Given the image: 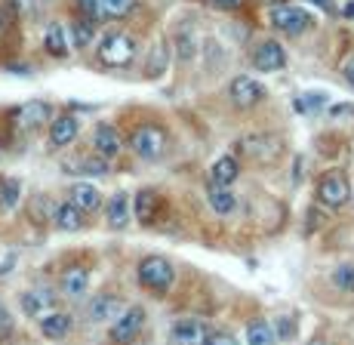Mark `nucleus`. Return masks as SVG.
<instances>
[{
    "mask_svg": "<svg viewBox=\"0 0 354 345\" xmlns=\"http://www.w3.org/2000/svg\"><path fill=\"white\" fill-rule=\"evenodd\" d=\"M136 40L127 35V31H111V35H105L99 40V62L105 65V68H127L129 62L136 59Z\"/></svg>",
    "mask_w": 354,
    "mask_h": 345,
    "instance_id": "1",
    "label": "nucleus"
},
{
    "mask_svg": "<svg viewBox=\"0 0 354 345\" xmlns=\"http://www.w3.org/2000/svg\"><path fill=\"white\" fill-rule=\"evenodd\" d=\"M268 22H271V28L281 31V35H287V37H299V35H305V31L315 28V16H311L308 10H302V6H292V3L271 6Z\"/></svg>",
    "mask_w": 354,
    "mask_h": 345,
    "instance_id": "2",
    "label": "nucleus"
},
{
    "mask_svg": "<svg viewBox=\"0 0 354 345\" xmlns=\"http://www.w3.org/2000/svg\"><path fill=\"white\" fill-rule=\"evenodd\" d=\"M167 145H169V136H167V130L158 127V124H139L133 133H129V148H133V154L142 158V160L163 158Z\"/></svg>",
    "mask_w": 354,
    "mask_h": 345,
    "instance_id": "3",
    "label": "nucleus"
},
{
    "mask_svg": "<svg viewBox=\"0 0 354 345\" xmlns=\"http://www.w3.org/2000/svg\"><path fill=\"white\" fill-rule=\"evenodd\" d=\"M237 151L253 164H274L283 154V139L271 136V133H250V136L237 139Z\"/></svg>",
    "mask_w": 354,
    "mask_h": 345,
    "instance_id": "4",
    "label": "nucleus"
},
{
    "mask_svg": "<svg viewBox=\"0 0 354 345\" xmlns=\"http://www.w3.org/2000/svg\"><path fill=\"white\" fill-rule=\"evenodd\" d=\"M136 277L151 293H167L176 281V272H173V262L163 259V256H145L139 262V268H136Z\"/></svg>",
    "mask_w": 354,
    "mask_h": 345,
    "instance_id": "5",
    "label": "nucleus"
},
{
    "mask_svg": "<svg viewBox=\"0 0 354 345\" xmlns=\"http://www.w3.org/2000/svg\"><path fill=\"white\" fill-rule=\"evenodd\" d=\"M317 201L330 209H342L354 201V192H351V182L342 170H330L321 176L317 182Z\"/></svg>",
    "mask_w": 354,
    "mask_h": 345,
    "instance_id": "6",
    "label": "nucleus"
},
{
    "mask_svg": "<svg viewBox=\"0 0 354 345\" xmlns=\"http://www.w3.org/2000/svg\"><path fill=\"white\" fill-rule=\"evenodd\" d=\"M228 99H231L234 108L250 111V108L262 105L265 99H268V93H265V86L259 84L256 77H250V74H237V77L228 84Z\"/></svg>",
    "mask_w": 354,
    "mask_h": 345,
    "instance_id": "7",
    "label": "nucleus"
},
{
    "mask_svg": "<svg viewBox=\"0 0 354 345\" xmlns=\"http://www.w3.org/2000/svg\"><path fill=\"white\" fill-rule=\"evenodd\" d=\"M250 62H253L256 71H265V74L281 71V68H287V50L277 40H262V44H256Z\"/></svg>",
    "mask_w": 354,
    "mask_h": 345,
    "instance_id": "8",
    "label": "nucleus"
},
{
    "mask_svg": "<svg viewBox=\"0 0 354 345\" xmlns=\"http://www.w3.org/2000/svg\"><path fill=\"white\" fill-rule=\"evenodd\" d=\"M50 118H53V108L50 102H44V99H31V102H25V105H19V111H16V130H22V133H34V130H40L44 124H50Z\"/></svg>",
    "mask_w": 354,
    "mask_h": 345,
    "instance_id": "9",
    "label": "nucleus"
},
{
    "mask_svg": "<svg viewBox=\"0 0 354 345\" xmlns=\"http://www.w3.org/2000/svg\"><path fill=\"white\" fill-rule=\"evenodd\" d=\"M142 327H145V311L133 306L111 324V339L114 342H133L136 336L142 333Z\"/></svg>",
    "mask_w": 354,
    "mask_h": 345,
    "instance_id": "10",
    "label": "nucleus"
},
{
    "mask_svg": "<svg viewBox=\"0 0 354 345\" xmlns=\"http://www.w3.org/2000/svg\"><path fill=\"white\" fill-rule=\"evenodd\" d=\"M90 321H96V324H114L120 315L127 311V302L120 299V296H114V293H102L96 296V299L90 302Z\"/></svg>",
    "mask_w": 354,
    "mask_h": 345,
    "instance_id": "11",
    "label": "nucleus"
},
{
    "mask_svg": "<svg viewBox=\"0 0 354 345\" xmlns=\"http://www.w3.org/2000/svg\"><path fill=\"white\" fill-rule=\"evenodd\" d=\"M209 336V327L197 317H179L173 324V342L176 345H203Z\"/></svg>",
    "mask_w": 354,
    "mask_h": 345,
    "instance_id": "12",
    "label": "nucleus"
},
{
    "mask_svg": "<svg viewBox=\"0 0 354 345\" xmlns=\"http://www.w3.org/2000/svg\"><path fill=\"white\" fill-rule=\"evenodd\" d=\"M93 145H96V154H102V158H118L124 151V136H120L118 127L99 124L96 133H93Z\"/></svg>",
    "mask_w": 354,
    "mask_h": 345,
    "instance_id": "13",
    "label": "nucleus"
},
{
    "mask_svg": "<svg viewBox=\"0 0 354 345\" xmlns=\"http://www.w3.org/2000/svg\"><path fill=\"white\" fill-rule=\"evenodd\" d=\"M80 136V120L74 114H62L50 124V145L53 148H68L74 139Z\"/></svg>",
    "mask_w": 354,
    "mask_h": 345,
    "instance_id": "14",
    "label": "nucleus"
},
{
    "mask_svg": "<svg viewBox=\"0 0 354 345\" xmlns=\"http://www.w3.org/2000/svg\"><path fill=\"white\" fill-rule=\"evenodd\" d=\"M53 306H56V296H53V290H46V287L25 290V293H22V311H25L28 317H44V315H50Z\"/></svg>",
    "mask_w": 354,
    "mask_h": 345,
    "instance_id": "15",
    "label": "nucleus"
},
{
    "mask_svg": "<svg viewBox=\"0 0 354 345\" xmlns=\"http://www.w3.org/2000/svg\"><path fill=\"white\" fill-rule=\"evenodd\" d=\"M68 198H71V204L77 209H84V213H96V209H102V192L93 182H74L71 192H68Z\"/></svg>",
    "mask_w": 354,
    "mask_h": 345,
    "instance_id": "16",
    "label": "nucleus"
},
{
    "mask_svg": "<svg viewBox=\"0 0 354 345\" xmlns=\"http://www.w3.org/2000/svg\"><path fill=\"white\" fill-rule=\"evenodd\" d=\"M68 46H74V40L68 37L65 25L62 22H50L44 31V50L50 53L53 59H65L68 56Z\"/></svg>",
    "mask_w": 354,
    "mask_h": 345,
    "instance_id": "17",
    "label": "nucleus"
},
{
    "mask_svg": "<svg viewBox=\"0 0 354 345\" xmlns=\"http://www.w3.org/2000/svg\"><path fill=\"white\" fill-rule=\"evenodd\" d=\"M160 207H163V198L158 192H151V188H142V192L136 194V216H139L142 225H154Z\"/></svg>",
    "mask_w": 354,
    "mask_h": 345,
    "instance_id": "18",
    "label": "nucleus"
},
{
    "mask_svg": "<svg viewBox=\"0 0 354 345\" xmlns=\"http://www.w3.org/2000/svg\"><path fill=\"white\" fill-rule=\"evenodd\" d=\"M59 287H62L65 296H84L90 290V272L84 265H68L59 277Z\"/></svg>",
    "mask_w": 354,
    "mask_h": 345,
    "instance_id": "19",
    "label": "nucleus"
},
{
    "mask_svg": "<svg viewBox=\"0 0 354 345\" xmlns=\"http://www.w3.org/2000/svg\"><path fill=\"white\" fill-rule=\"evenodd\" d=\"M237 176H241V164H237V158H219L213 167H209V185H222V188H231L237 182Z\"/></svg>",
    "mask_w": 354,
    "mask_h": 345,
    "instance_id": "20",
    "label": "nucleus"
},
{
    "mask_svg": "<svg viewBox=\"0 0 354 345\" xmlns=\"http://www.w3.org/2000/svg\"><path fill=\"white\" fill-rule=\"evenodd\" d=\"M37 327L46 339H62V336L71 333V315H65V311H50V315H44L37 321Z\"/></svg>",
    "mask_w": 354,
    "mask_h": 345,
    "instance_id": "21",
    "label": "nucleus"
},
{
    "mask_svg": "<svg viewBox=\"0 0 354 345\" xmlns=\"http://www.w3.org/2000/svg\"><path fill=\"white\" fill-rule=\"evenodd\" d=\"M105 219H108V225H111V228H124L129 222V194L127 192H118V194H111V198H108Z\"/></svg>",
    "mask_w": 354,
    "mask_h": 345,
    "instance_id": "22",
    "label": "nucleus"
},
{
    "mask_svg": "<svg viewBox=\"0 0 354 345\" xmlns=\"http://www.w3.org/2000/svg\"><path fill=\"white\" fill-rule=\"evenodd\" d=\"M281 339H277L274 333V324L265 321V317H253V321L247 324V345H277Z\"/></svg>",
    "mask_w": 354,
    "mask_h": 345,
    "instance_id": "23",
    "label": "nucleus"
},
{
    "mask_svg": "<svg viewBox=\"0 0 354 345\" xmlns=\"http://www.w3.org/2000/svg\"><path fill=\"white\" fill-rule=\"evenodd\" d=\"M53 222H56V228H62V232H80V228L86 225V222H84V209H77L71 201L56 207V213H53Z\"/></svg>",
    "mask_w": 354,
    "mask_h": 345,
    "instance_id": "24",
    "label": "nucleus"
},
{
    "mask_svg": "<svg viewBox=\"0 0 354 345\" xmlns=\"http://www.w3.org/2000/svg\"><path fill=\"white\" fill-rule=\"evenodd\" d=\"M207 201H209V207H213V213H219V216H228L237 209V194L222 185H209Z\"/></svg>",
    "mask_w": 354,
    "mask_h": 345,
    "instance_id": "25",
    "label": "nucleus"
},
{
    "mask_svg": "<svg viewBox=\"0 0 354 345\" xmlns=\"http://www.w3.org/2000/svg\"><path fill=\"white\" fill-rule=\"evenodd\" d=\"M22 201V182L16 176H0V209L3 213H12Z\"/></svg>",
    "mask_w": 354,
    "mask_h": 345,
    "instance_id": "26",
    "label": "nucleus"
},
{
    "mask_svg": "<svg viewBox=\"0 0 354 345\" xmlns=\"http://www.w3.org/2000/svg\"><path fill=\"white\" fill-rule=\"evenodd\" d=\"M333 287L342 290V293H354V262H342V265L333 268L330 274Z\"/></svg>",
    "mask_w": 354,
    "mask_h": 345,
    "instance_id": "27",
    "label": "nucleus"
},
{
    "mask_svg": "<svg viewBox=\"0 0 354 345\" xmlns=\"http://www.w3.org/2000/svg\"><path fill=\"white\" fill-rule=\"evenodd\" d=\"M93 37H96V22H90V19H80V22L71 25V40H74V46H77V50L90 46Z\"/></svg>",
    "mask_w": 354,
    "mask_h": 345,
    "instance_id": "28",
    "label": "nucleus"
},
{
    "mask_svg": "<svg viewBox=\"0 0 354 345\" xmlns=\"http://www.w3.org/2000/svg\"><path fill=\"white\" fill-rule=\"evenodd\" d=\"M176 50H179V59L182 62H192L197 56V37H194V28H182L179 35H176Z\"/></svg>",
    "mask_w": 354,
    "mask_h": 345,
    "instance_id": "29",
    "label": "nucleus"
},
{
    "mask_svg": "<svg viewBox=\"0 0 354 345\" xmlns=\"http://www.w3.org/2000/svg\"><path fill=\"white\" fill-rule=\"evenodd\" d=\"M167 65H169V46H167V44H158V46L151 50L148 77H160V74H167Z\"/></svg>",
    "mask_w": 354,
    "mask_h": 345,
    "instance_id": "30",
    "label": "nucleus"
},
{
    "mask_svg": "<svg viewBox=\"0 0 354 345\" xmlns=\"http://www.w3.org/2000/svg\"><path fill=\"white\" fill-rule=\"evenodd\" d=\"M136 3L139 0H102V12L105 19H127L136 10Z\"/></svg>",
    "mask_w": 354,
    "mask_h": 345,
    "instance_id": "31",
    "label": "nucleus"
},
{
    "mask_svg": "<svg viewBox=\"0 0 354 345\" xmlns=\"http://www.w3.org/2000/svg\"><path fill=\"white\" fill-rule=\"evenodd\" d=\"M77 10H80V16L90 19V22H102V19H105L102 0H77Z\"/></svg>",
    "mask_w": 354,
    "mask_h": 345,
    "instance_id": "32",
    "label": "nucleus"
},
{
    "mask_svg": "<svg viewBox=\"0 0 354 345\" xmlns=\"http://www.w3.org/2000/svg\"><path fill=\"white\" fill-rule=\"evenodd\" d=\"M274 324V333H277V339L281 342H287V339H292V336H296V324H292V317H277V321H271Z\"/></svg>",
    "mask_w": 354,
    "mask_h": 345,
    "instance_id": "33",
    "label": "nucleus"
},
{
    "mask_svg": "<svg viewBox=\"0 0 354 345\" xmlns=\"http://www.w3.org/2000/svg\"><path fill=\"white\" fill-rule=\"evenodd\" d=\"M203 345H237V342H234V336L231 333H209Z\"/></svg>",
    "mask_w": 354,
    "mask_h": 345,
    "instance_id": "34",
    "label": "nucleus"
},
{
    "mask_svg": "<svg viewBox=\"0 0 354 345\" xmlns=\"http://www.w3.org/2000/svg\"><path fill=\"white\" fill-rule=\"evenodd\" d=\"M342 77H345V84H348L351 86V90H354V56L348 59V62H345L342 65Z\"/></svg>",
    "mask_w": 354,
    "mask_h": 345,
    "instance_id": "35",
    "label": "nucleus"
},
{
    "mask_svg": "<svg viewBox=\"0 0 354 345\" xmlns=\"http://www.w3.org/2000/svg\"><path fill=\"white\" fill-rule=\"evenodd\" d=\"M10 321H12L10 311H6V306L0 302V330H10Z\"/></svg>",
    "mask_w": 354,
    "mask_h": 345,
    "instance_id": "36",
    "label": "nucleus"
},
{
    "mask_svg": "<svg viewBox=\"0 0 354 345\" xmlns=\"http://www.w3.org/2000/svg\"><path fill=\"white\" fill-rule=\"evenodd\" d=\"M311 3H315V6H321V10H326V12H333V10H336V6H333V0H311Z\"/></svg>",
    "mask_w": 354,
    "mask_h": 345,
    "instance_id": "37",
    "label": "nucleus"
},
{
    "mask_svg": "<svg viewBox=\"0 0 354 345\" xmlns=\"http://www.w3.org/2000/svg\"><path fill=\"white\" fill-rule=\"evenodd\" d=\"M219 6H241V3H247V0H216Z\"/></svg>",
    "mask_w": 354,
    "mask_h": 345,
    "instance_id": "38",
    "label": "nucleus"
},
{
    "mask_svg": "<svg viewBox=\"0 0 354 345\" xmlns=\"http://www.w3.org/2000/svg\"><path fill=\"white\" fill-rule=\"evenodd\" d=\"M308 345H333V342H326V339H311Z\"/></svg>",
    "mask_w": 354,
    "mask_h": 345,
    "instance_id": "39",
    "label": "nucleus"
},
{
    "mask_svg": "<svg viewBox=\"0 0 354 345\" xmlns=\"http://www.w3.org/2000/svg\"><path fill=\"white\" fill-rule=\"evenodd\" d=\"M3 25H6V16H3V10H0V31H3Z\"/></svg>",
    "mask_w": 354,
    "mask_h": 345,
    "instance_id": "40",
    "label": "nucleus"
},
{
    "mask_svg": "<svg viewBox=\"0 0 354 345\" xmlns=\"http://www.w3.org/2000/svg\"><path fill=\"white\" fill-rule=\"evenodd\" d=\"M342 12H345V16H354V6H345Z\"/></svg>",
    "mask_w": 354,
    "mask_h": 345,
    "instance_id": "41",
    "label": "nucleus"
}]
</instances>
